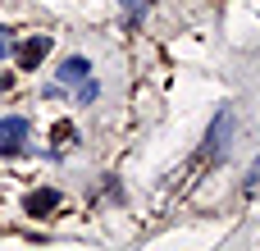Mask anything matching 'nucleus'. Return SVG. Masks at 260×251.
Instances as JSON below:
<instances>
[{
	"label": "nucleus",
	"instance_id": "obj_1",
	"mask_svg": "<svg viewBox=\"0 0 260 251\" xmlns=\"http://www.w3.org/2000/svg\"><path fill=\"white\" fill-rule=\"evenodd\" d=\"M229 133H233V114L219 110V114L210 119V133H206V151H201V160H219V151L229 146Z\"/></svg>",
	"mask_w": 260,
	"mask_h": 251
},
{
	"label": "nucleus",
	"instance_id": "obj_2",
	"mask_svg": "<svg viewBox=\"0 0 260 251\" xmlns=\"http://www.w3.org/2000/svg\"><path fill=\"white\" fill-rule=\"evenodd\" d=\"M23 137H27V119L23 114H5L0 119V155H18Z\"/></svg>",
	"mask_w": 260,
	"mask_h": 251
},
{
	"label": "nucleus",
	"instance_id": "obj_3",
	"mask_svg": "<svg viewBox=\"0 0 260 251\" xmlns=\"http://www.w3.org/2000/svg\"><path fill=\"white\" fill-rule=\"evenodd\" d=\"M46 50H50V37H46V32H32V37L18 46V69H37Z\"/></svg>",
	"mask_w": 260,
	"mask_h": 251
},
{
	"label": "nucleus",
	"instance_id": "obj_4",
	"mask_svg": "<svg viewBox=\"0 0 260 251\" xmlns=\"http://www.w3.org/2000/svg\"><path fill=\"white\" fill-rule=\"evenodd\" d=\"M55 206H59V192H55V187H37V192H27V201H23L27 215H46V210H55Z\"/></svg>",
	"mask_w": 260,
	"mask_h": 251
},
{
	"label": "nucleus",
	"instance_id": "obj_5",
	"mask_svg": "<svg viewBox=\"0 0 260 251\" xmlns=\"http://www.w3.org/2000/svg\"><path fill=\"white\" fill-rule=\"evenodd\" d=\"M87 78H91V64L82 55H73V59L59 64V82H87Z\"/></svg>",
	"mask_w": 260,
	"mask_h": 251
},
{
	"label": "nucleus",
	"instance_id": "obj_6",
	"mask_svg": "<svg viewBox=\"0 0 260 251\" xmlns=\"http://www.w3.org/2000/svg\"><path fill=\"white\" fill-rule=\"evenodd\" d=\"M69 146H73V123L59 119L55 133H50V155H69Z\"/></svg>",
	"mask_w": 260,
	"mask_h": 251
},
{
	"label": "nucleus",
	"instance_id": "obj_7",
	"mask_svg": "<svg viewBox=\"0 0 260 251\" xmlns=\"http://www.w3.org/2000/svg\"><path fill=\"white\" fill-rule=\"evenodd\" d=\"M119 5L128 9V23L137 27V23H142V14H146V0H119Z\"/></svg>",
	"mask_w": 260,
	"mask_h": 251
},
{
	"label": "nucleus",
	"instance_id": "obj_8",
	"mask_svg": "<svg viewBox=\"0 0 260 251\" xmlns=\"http://www.w3.org/2000/svg\"><path fill=\"white\" fill-rule=\"evenodd\" d=\"M242 192H247L251 201H260V160L251 165V174H247V187H242Z\"/></svg>",
	"mask_w": 260,
	"mask_h": 251
},
{
	"label": "nucleus",
	"instance_id": "obj_9",
	"mask_svg": "<svg viewBox=\"0 0 260 251\" xmlns=\"http://www.w3.org/2000/svg\"><path fill=\"white\" fill-rule=\"evenodd\" d=\"M96 96H101V87L87 78V82H82V91H78V101H96Z\"/></svg>",
	"mask_w": 260,
	"mask_h": 251
},
{
	"label": "nucleus",
	"instance_id": "obj_10",
	"mask_svg": "<svg viewBox=\"0 0 260 251\" xmlns=\"http://www.w3.org/2000/svg\"><path fill=\"white\" fill-rule=\"evenodd\" d=\"M9 46H14V41H9V37H5V27H0V59L9 55Z\"/></svg>",
	"mask_w": 260,
	"mask_h": 251
},
{
	"label": "nucleus",
	"instance_id": "obj_11",
	"mask_svg": "<svg viewBox=\"0 0 260 251\" xmlns=\"http://www.w3.org/2000/svg\"><path fill=\"white\" fill-rule=\"evenodd\" d=\"M0 87H9V78H5V73H0Z\"/></svg>",
	"mask_w": 260,
	"mask_h": 251
}]
</instances>
